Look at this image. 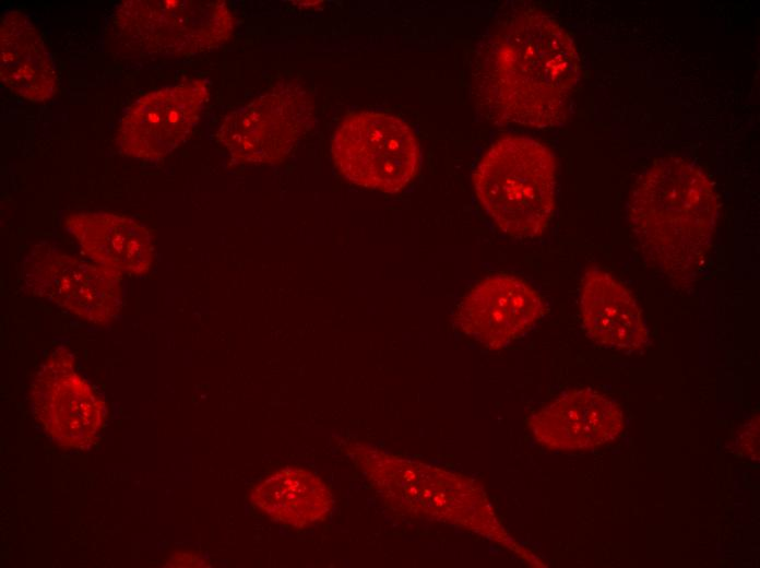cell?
Listing matches in <instances>:
<instances>
[{"mask_svg":"<svg viewBox=\"0 0 760 568\" xmlns=\"http://www.w3.org/2000/svg\"><path fill=\"white\" fill-rule=\"evenodd\" d=\"M474 78L479 107L492 121L548 128L567 117L580 59L573 40L553 17L523 10L483 39Z\"/></svg>","mask_w":760,"mask_h":568,"instance_id":"6da1fadb","label":"cell"},{"mask_svg":"<svg viewBox=\"0 0 760 568\" xmlns=\"http://www.w3.org/2000/svg\"><path fill=\"white\" fill-rule=\"evenodd\" d=\"M627 212L652 268L675 281L697 273L719 217L716 191L701 167L674 156L654 162L634 184Z\"/></svg>","mask_w":760,"mask_h":568,"instance_id":"7a4b0ae2","label":"cell"},{"mask_svg":"<svg viewBox=\"0 0 760 568\" xmlns=\"http://www.w3.org/2000/svg\"><path fill=\"white\" fill-rule=\"evenodd\" d=\"M354 454L358 466L393 510L476 533L536 564L535 557L504 530L475 481L376 449L359 447Z\"/></svg>","mask_w":760,"mask_h":568,"instance_id":"3957f363","label":"cell"},{"mask_svg":"<svg viewBox=\"0 0 760 568\" xmlns=\"http://www.w3.org/2000/svg\"><path fill=\"white\" fill-rule=\"evenodd\" d=\"M473 184L485 211L510 236L535 237L553 217L556 162L553 152L533 138L497 140L477 164Z\"/></svg>","mask_w":760,"mask_h":568,"instance_id":"277c9868","label":"cell"},{"mask_svg":"<svg viewBox=\"0 0 760 568\" xmlns=\"http://www.w3.org/2000/svg\"><path fill=\"white\" fill-rule=\"evenodd\" d=\"M126 44L144 55L187 56L224 44L234 17L221 0H128L114 13Z\"/></svg>","mask_w":760,"mask_h":568,"instance_id":"5b68a950","label":"cell"},{"mask_svg":"<svg viewBox=\"0 0 760 568\" xmlns=\"http://www.w3.org/2000/svg\"><path fill=\"white\" fill-rule=\"evenodd\" d=\"M332 155L348 181L393 193L416 175L420 151L415 133L400 118L360 111L347 116L335 130Z\"/></svg>","mask_w":760,"mask_h":568,"instance_id":"8992f818","label":"cell"},{"mask_svg":"<svg viewBox=\"0 0 760 568\" xmlns=\"http://www.w3.org/2000/svg\"><path fill=\"white\" fill-rule=\"evenodd\" d=\"M313 105L297 82H282L227 114L217 138L242 164L282 161L311 127Z\"/></svg>","mask_w":760,"mask_h":568,"instance_id":"52a82bcc","label":"cell"},{"mask_svg":"<svg viewBox=\"0 0 760 568\" xmlns=\"http://www.w3.org/2000/svg\"><path fill=\"white\" fill-rule=\"evenodd\" d=\"M120 273L64 253L48 242L25 258L22 279L33 295L95 324L116 318L122 300Z\"/></svg>","mask_w":760,"mask_h":568,"instance_id":"ba28073f","label":"cell"},{"mask_svg":"<svg viewBox=\"0 0 760 568\" xmlns=\"http://www.w3.org/2000/svg\"><path fill=\"white\" fill-rule=\"evenodd\" d=\"M209 98L203 80H188L149 92L124 111L116 133L119 151L130 157L166 156L189 135Z\"/></svg>","mask_w":760,"mask_h":568,"instance_id":"9c48e42d","label":"cell"},{"mask_svg":"<svg viewBox=\"0 0 760 568\" xmlns=\"http://www.w3.org/2000/svg\"><path fill=\"white\" fill-rule=\"evenodd\" d=\"M31 401L35 418L58 445L85 448L96 440L104 404L66 350L55 351L40 366Z\"/></svg>","mask_w":760,"mask_h":568,"instance_id":"30bf717a","label":"cell"},{"mask_svg":"<svg viewBox=\"0 0 760 568\" xmlns=\"http://www.w3.org/2000/svg\"><path fill=\"white\" fill-rule=\"evenodd\" d=\"M544 310L543 298L525 281L497 274L484 279L466 294L456 313V324L466 335L496 350L527 331Z\"/></svg>","mask_w":760,"mask_h":568,"instance_id":"8fae6325","label":"cell"},{"mask_svg":"<svg viewBox=\"0 0 760 568\" xmlns=\"http://www.w3.org/2000/svg\"><path fill=\"white\" fill-rule=\"evenodd\" d=\"M535 439L553 450L592 449L615 440L625 426L620 406L590 388L562 393L529 422Z\"/></svg>","mask_w":760,"mask_h":568,"instance_id":"7c38bea8","label":"cell"},{"mask_svg":"<svg viewBox=\"0 0 760 568\" xmlns=\"http://www.w3.org/2000/svg\"><path fill=\"white\" fill-rule=\"evenodd\" d=\"M580 312L585 331L596 343L619 350H639L648 342L642 311L631 292L610 273L589 269L580 289Z\"/></svg>","mask_w":760,"mask_h":568,"instance_id":"4fadbf2b","label":"cell"},{"mask_svg":"<svg viewBox=\"0 0 760 568\" xmlns=\"http://www.w3.org/2000/svg\"><path fill=\"white\" fill-rule=\"evenodd\" d=\"M63 227L96 264L120 274H143L152 264L153 237L133 218L105 212H80L68 215Z\"/></svg>","mask_w":760,"mask_h":568,"instance_id":"5bb4252c","label":"cell"},{"mask_svg":"<svg viewBox=\"0 0 760 568\" xmlns=\"http://www.w3.org/2000/svg\"><path fill=\"white\" fill-rule=\"evenodd\" d=\"M0 78L11 92L31 102L52 97L57 88V72L41 36L20 11L1 17Z\"/></svg>","mask_w":760,"mask_h":568,"instance_id":"9a60e30c","label":"cell"},{"mask_svg":"<svg viewBox=\"0 0 760 568\" xmlns=\"http://www.w3.org/2000/svg\"><path fill=\"white\" fill-rule=\"evenodd\" d=\"M251 502L272 520L298 529L325 520L332 508L324 482L295 466L270 473L252 489Z\"/></svg>","mask_w":760,"mask_h":568,"instance_id":"2e32d148","label":"cell"},{"mask_svg":"<svg viewBox=\"0 0 760 568\" xmlns=\"http://www.w3.org/2000/svg\"><path fill=\"white\" fill-rule=\"evenodd\" d=\"M201 561L197 556L186 553L174 555L169 561V565L174 567H199Z\"/></svg>","mask_w":760,"mask_h":568,"instance_id":"e0dca14e","label":"cell"}]
</instances>
